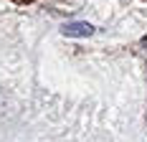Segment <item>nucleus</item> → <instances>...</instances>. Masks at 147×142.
<instances>
[{
    "mask_svg": "<svg viewBox=\"0 0 147 142\" xmlns=\"http://www.w3.org/2000/svg\"><path fill=\"white\" fill-rule=\"evenodd\" d=\"M61 33L69 36V38H86V36L94 33V28H91L89 23H84V20H76V23H66V26L61 28Z\"/></svg>",
    "mask_w": 147,
    "mask_h": 142,
    "instance_id": "f257e3e1",
    "label": "nucleus"
}]
</instances>
